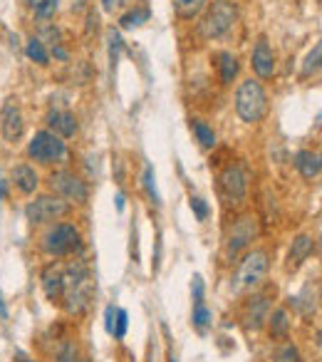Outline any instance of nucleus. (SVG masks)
<instances>
[{
  "mask_svg": "<svg viewBox=\"0 0 322 362\" xmlns=\"http://www.w3.org/2000/svg\"><path fill=\"white\" fill-rule=\"evenodd\" d=\"M94 296V283L89 268L85 261H75V263L62 266V298L65 301L67 313H85L87 305L92 303Z\"/></svg>",
  "mask_w": 322,
  "mask_h": 362,
  "instance_id": "1",
  "label": "nucleus"
},
{
  "mask_svg": "<svg viewBox=\"0 0 322 362\" xmlns=\"http://www.w3.org/2000/svg\"><path fill=\"white\" fill-rule=\"evenodd\" d=\"M235 115L246 124H258L268 115V92L261 80H243L235 89Z\"/></svg>",
  "mask_w": 322,
  "mask_h": 362,
  "instance_id": "2",
  "label": "nucleus"
},
{
  "mask_svg": "<svg viewBox=\"0 0 322 362\" xmlns=\"http://www.w3.org/2000/svg\"><path fill=\"white\" fill-rule=\"evenodd\" d=\"M235 17H238V8L233 0H213L198 22V33L206 40H219L233 30Z\"/></svg>",
  "mask_w": 322,
  "mask_h": 362,
  "instance_id": "3",
  "label": "nucleus"
},
{
  "mask_svg": "<svg viewBox=\"0 0 322 362\" xmlns=\"http://www.w3.org/2000/svg\"><path fill=\"white\" fill-rule=\"evenodd\" d=\"M43 248L47 256L55 258H65V256H75V253L82 251V236H80V229L75 224H55L52 229L45 233Z\"/></svg>",
  "mask_w": 322,
  "mask_h": 362,
  "instance_id": "4",
  "label": "nucleus"
},
{
  "mask_svg": "<svg viewBox=\"0 0 322 362\" xmlns=\"http://www.w3.org/2000/svg\"><path fill=\"white\" fill-rule=\"evenodd\" d=\"M28 157L38 164H55V161H65L67 159V144L62 137H57L55 132L50 129H40L33 134L28 144Z\"/></svg>",
  "mask_w": 322,
  "mask_h": 362,
  "instance_id": "5",
  "label": "nucleus"
},
{
  "mask_svg": "<svg viewBox=\"0 0 322 362\" xmlns=\"http://www.w3.org/2000/svg\"><path fill=\"white\" fill-rule=\"evenodd\" d=\"M268 268H270V261H268L265 251H253L248 253L238 266V273L233 278V291L235 293H246L258 288L265 280Z\"/></svg>",
  "mask_w": 322,
  "mask_h": 362,
  "instance_id": "6",
  "label": "nucleus"
},
{
  "mask_svg": "<svg viewBox=\"0 0 322 362\" xmlns=\"http://www.w3.org/2000/svg\"><path fill=\"white\" fill-rule=\"evenodd\" d=\"M70 209V201H65L62 196L45 194V196H38L35 201H30L25 206V216H28L30 224H47V221H57L62 216H67Z\"/></svg>",
  "mask_w": 322,
  "mask_h": 362,
  "instance_id": "7",
  "label": "nucleus"
},
{
  "mask_svg": "<svg viewBox=\"0 0 322 362\" xmlns=\"http://www.w3.org/2000/svg\"><path fill=\"white\" fill-rule=\"evenodd\" d=\"M50 187L57 196H62L70 203H87L89 187L82 176H77L75 171H55L50 176Z\"/></svg>",
  "mask_w": 322,
  "mask_h": 362,
  "instance_id": "8",
  "label": "nucleus"
},
{
  "mask_svg": "<svg viewBox=\"0 0 322 362\" xmlns=\"http://www.w3.org/2000/svg\"><path fill=\"white\" fill-rule=\"evenodd\" d=\"M219 187L228 201L240 203L248 194V171L243 164H228L219 176Z\"/></svg>",
  "mask_w": 322,
  "mask_h": 362,
  "instance_id": "9",
  "label": "nucleus"
},
{
  "mask_svg": "<svg viewBox=\"0 0 322 362\" xmlns=\"http://www.w3.org/2000/svg\"><path fill=\"white\" fill-rule=\"evenodd\" d=\"M0 134L8 144L20 142L22 134H25V117H22L17 99H8L0 110Z\"/></svg>",
  "mask_w": 322,
  "mask_h": 362,
  "instance_id": "10",
  "label": "nucleus"
},
{
  "mask_svg": "<svg viewBox=\"0 0 322 362\" xmlns=\"http://www.w3.org/2000/svg\"><path fill=\"white\" fill-rule=\"evenodd\" d=\"M256 233H258L256 219H253V216H240V219L233 224V229H230L228 238H226V253H228L230 258H235L243 248L251 246Z\"/></svg>",
  "mask_w": 322,
  "mask_h": 362,
  "instance_id": "11",
  "label": "nucleus"
},
{
  "mask_svg": "<svg viewBox=\"0 0 322 362\" xmlns=\"http://www.w3.org/2000/svg\"><path fill=\"white\" fill-rule=\"evenodd\" d=\"M251 65H253V72H256L261 80H273L275 77V50L270 48L268 38H263V35L256 40Z\"/></svg>",
  "mask_w": 322,
  "mask_h": 362,
  "instance_id": "12",
  "label": "nucleus"
},
{
  "mask_svg": "<svg viewBox=\"0 0 322 362\" xmlns=\"http://www.w3.org/2000/svg\"><path fill=\"white\" fill-rule=\"evenodd\" d=\"M268 315H270V298L265 293H256L251 301L246 303V310H243V320H246L248 330H261L265 325Z\"/></svg>",
  "mask_w": 322,
  "mask_h": 362,
  "instance_id": "13",
  "label": "nucleus"
},
{
  "mask_svg": "<svg viewBox=\"0 0 322 362\" xmlns=\"http://www.w3.org/2000/svg\"><path fill=\"white\" fill-rule=\"evenodd\" d=\"M13 184H15L20 194L30 196V194L38 191L40 176H38V171H35L30 164H17V166H13Z\"/></svg>",
  "mask_w": 322,
  "mask_h": 362,
  "instance_id": "14",
  "label": "nucleus"
},
{
  "mask_svg": "<svg viewBox=\"0 0 322 362\" xmlns=\"http://www.w3.org/2000/svg\"><path fill=\"white\" fill-rule=\"evenodd\" d=\"M213 60H216V70H219V77H221V85H233V80L238 77V57L230 52V50H221V52H216L213 55Z\"/></svg>",
  "mask_w": 322,
  "mask_h": 362,
  "instance_id": "15",
  "label": "nucleus"
},
{
  "mask_svg": "<svg viewBox=\"0 0 322 362\" xmlns=\"http://www.w3.org/2000/svg\"><path fill=\"white\" fill-rule=\"evenodd\" d=\"M43 291L52 303L62 298V263H50L43 270Z\"/></svg>",
  "mask_w": 322,
  "mask_h": 362,
  "instance_id": "16",
  "label": "nucleus"
},
{
  "mask_svg": "<svg viewBox=\"0 0 322 362\" xmlns=\"http://www.w3.org/2000/svg\"><path fill=\"white\" fill-rule=\"evenodd\" d=\"M295 169L300 171L302 179H317L322 171V161H320V154L317 152H307V149H302V152L295 154Z\"/></svg>",
  "mask_w": 322,
  "mask_h": 362,
  "instance_id": "17",
  "label": "nucleus"
},
{
  "mask_svg": "<svg viewBox=\"0 0 322 362\" xmlns=\"http://www.w3.org/2000/svg\"><path fill=\"white\" fill-rule=\"evenodd\" d=\"M47 124H50V132H55L57 137L62 139L75 137L77 132V120L72 112H52V115L47 117Z\"/></svg>",
  "mask_w": 322,
  "mask_h": 362,
  "instance_id": "18",
  "label": "nucleus"
},
{
  "mask_svg": "<svg viewBox=\"0 0 322 362\" xmlns=\"http://www.w3.org/2000/svg\"><path fill=\"white\" fill-rule=\"evenodd\" d=\"M312 248H315V241H312V236H298L293 241V246H290V253H288V268H300L302 263H305L307 258H310Z\"/></svg>",
  "mask_w": 322,
  "mask_h": 362,
  "instance_id": "19",
  "label": "nucleus"
},
{
  "mask_svg": "<svg viewBox=\"0 0 322 362\" xmlns=\"http://www.w3.org/2000/svg\"><path fill=\"white\" fill-rule=\"evenodd\" d=\"M265 323H268V328H270V338H278V340L288 338L290 318H288V310H285V307H278V310H273V313L268 315Z\"/></svg>",
  "mask_w": 322,
  "mask_h": 362,
  "instance_id": "20",
  "label": "nucleus"
},
{
  "mask_svg": "<svg viewBox=\"0 0 322 362\" xmlns=\"http://www.w3.org/2000/svg\"><path fill=\"white\" fill-rule=\"evenodd\" d=\"M208 0H174V8L179 13V17L184 20H193L196 15H201Z\"/></svg>",
  "mask_w": 322,
  "mask_h": 362,
  "instance_id": "21",
  "label": "nucleus"
},
{
  "mask_svg": "<svg viewBox=\"0 0 322 362\" xmlns=\"http://www.w3.org/2000/svg\"><path fill=\"white\" fill-rule=\"evenodd\" d=\"M149 8L147 6H139V8H134V10H129V13H124V15L119 17V25L124 30H134V28H139V25H144V22L149 20Z\"/></svg>",
  "mask_w": 322,
  "mask_h": 362,
  "instance_id": "22",
  "label": "nucleus"
},
{
  "mask_svg": "<svg viewBox=\"0 0 322 362\" xmlns=\"http://www.w3.org/2000/svg\"><path fill=\"white\" fill-rule=\"evenodd\" d=\"M191 129H193V134H196V139H198V144H201V147H206V149L216 147V132H213L211 126H208L203 120L193 117V120H191Z\"/></svg>",
  "mask_w": 322,
  "mask_h": 362,
  "instance_id": "23",
  "label": "nucleus"
},
{
  "mask_svg": "<svg viewBox=\"0 0 322 362\" xmlns=\"http://www.w3.org/2000/svg\"><path fill=\"white\" fill-rule=\"evenodd\" d=\"M25 55L30 57L33 62H38V65H47L50 62V52L47 48H45V43L40 38H30L28 45H25Z\"/></svg>",
  "mask_w": 322,
  "mask_h": 362,
  "instance_id": "24",
  "label": "nucleus"
},
{
  "mask_svg": "<svg viewBox=\"0 0 322 362\" xmlns=\"http://www.w3.org/2000/svg\"><path fill=\"white\" fill-rule=\"evenodd\" d=\"M211 310L206 307V303L203 301H196L193 303V313H191V323H193V328L198 330V333H206L208 330V325H211Z\"/></svg>",
  "mask_w": 322,
  "mask_h": 362,
  "instance_id": "25",
  "label": "nucleus"
},
{
  "mask_svg": "<svg viewBox=\"0 0 322 362\" xmlns=\"http://www.w3.org/2000/svg\"><path fill=\"white\" fill-rule=\"evenodd\" d=\"M142 184H144V189H147V194H149V198H152L154 206H161V196H159V191H156V179H154V166L152 164H147V169H144Z\"/></svg>",
  "mask_w": 322,
  "mask_h": 362,
  "instance_id": "26",
  "label": "nucleus"
},
{
  "mask_svg": "<svg viewBox=\"0 0 322 362\" xmlns=\"http://www.w3.org/2000/svg\"><path fill=\"white\" fill-rule=\"evenodd\" d=\"M126 328H129V315H126V310H122V307H117V320H115V338L117 340H122L126 335Z\"/></svg>",
  "mask_w": 322,
  "mask_h": 362,
  "instance_id": "27",
  "label": "nucleus"
},
{
  "mask_svg": "<svg viewBox=\"0 0 322 362\" xmlns=\"http://www.w3.org/2000/svg\"><path fill=\"white\" fill-rule=\"evenodd\" d=\"M191 211L196 214L198 221H206L208 214H211V209H208V203L203 201L201 196H191Z\"/></svg>",
  "mask_w": 322,
  "mask_h": 362,
  "instance_id": "28",
  "label": "nucleus"
},
{
  "mask_svg": "<svg viewBox=\"0 0 322 362\" xmlns=\"http://www.w3.org/2000/svg\"><path fill=\"white\" fill-rule=\"evenodd\" d=\"M119 52H122V38L115 28L110 30V57H112V65H117L119 60Z\"/></svg>",
  "mask_w": 322,
  "mask_h": 362,
  "instance_id": "29",
  "label": "nucleus"
},
{
  "mask_svg": "<svg viewBox=\"0 0 322 362\" xmlns=\"http://www.w3.org/2000/svg\"><path fill=\"white\" fill-rule=\"evenodd\" d=\"M320 52H322V48L320 45H315L312 52L307 55V60H305V75H312V72L320 70Z\"/></svg>",
  "mask_w": 322,
  "mask_h": 362,
  "instance_id": "30",
  "label": "nucleus"
},
{
  "mask_svg": "<svg viewBox=\"0 0 322 362\" xmlns=\"http://www.w3.org/2000/svg\"><path fill=\"white\" fill-rule=\"evenodd\" d=\"M57 10V0H45L43 6L35 8V15L40 17V20H47V17H52Z\"/></svg>",
  "mask_w": 322,
  "mask_h": 362,
  "instance_id": "31",
  "label": "nucleus"
},
{
  "mask_svg": "<svg viewBox=\"0 0 322 362\" xmlns=\"http://www.w3.org/2000/svg\"><path fill=\"white\" fill-rule=\"evenodd\" d=\"M115 320H117V307L115 305H107V310H104V328H107V333H115Z\"/></svg>",
  "mask_w": 322,
  "mask_h": 362,
  "instance_id": "32",
  "label": "nucleus"
},
{
  "mask_svg": "<svg viewBox=\"0 0 322 362\" xmlns=\"http://www.w3.org/2000/svg\"><path fill=\"white\" fill-rule=\"evenodd\" d=\"M280 362H300V355H298V350L293 345H288L280 352Z\"/></svg>",
  "mask_w": 322,
  "mask_h": 362,
  "instance_id": "33",
  "label": "nucleus"
},
{
  "mask_svg": "<svg viewBox=\"0 0 322 362\" xmlns=\"http://www.w3.org/2000/svg\"><path fill=\"white\" fill-rule=\"evenodd\" d=\"M191 293H193V301H203V280H201V275H193Z\"/></svg>",
  "mask_w": 322,
  "mask_h": 362,
  "instance_id": "34",
  "label": "nucleus"
},
{
  "mask_svg": "<svg viewBox=\"0 0 322 362\" xmlns=\"http://www.w3.org/2000/svg\"><path fill=\"white\" fill-rule=\"evenodd\" d=\"M124 6V0H102V8L107 13H115V10H119V8Z\"/></svg>",
  "mask_w": 322,
  "mask_h": 362,
  "instance_id": "35",
  "label": "nucleus"
},
{
  "mask_svg": "<svg viewBox=\"0 0 322 362\" xmlns=\"http://www.w3.org/2000/svg\"><path fill=\"white\" fill-rule=\"evenodd\" d=\"M117 211H124V196H117Z\"/></svg>",
  "mask_w": 322,
  "mask_h": 362,
  "instance_id": "36",
  "label": "nucleus"
},
{
  "mask_svg": "<svg viewBox=\"0 0 322 362\" xmlns=\"http://www.w3.org/2000/svg\"><path fill=\"white\" fill-rule=\"evenodd\" d=\"M25 3H28V6H30V8H33V10H35V8H38V6H43L45 0H25Z\"/></svg>",
  "mask_w": 322,
  "mask_h": 362,
  "instance_id": "37",
  "label": "nucleus"
},
{
  "mask_svg": "<svg viewBox=\"0 0 322 362\" xmlns=\"http://www.w3.org/2000/svg\"><path fill=\"white\" fill-rule=\"evenodd\" d=\"M15 362H35V360H30L28 355H17V360Z\"/></svg>",
  "mask_w": 322,
  "mask_h": 362,
  "instance_id": "38",
  "label": "nucleus"
},
{
  "mask_svg": "<svg viewBox=\"0 0 322 362\" xmlns=\"http://www.w3.org/2000/svg\"><path fill=\"white\" fill-rule=\"evenodd\" d=\"M0 198H3V187H0Z\"/></svg>",
  "mask_w": 322,
  "mask_h": 362,
  "instance_id": "39",
  "label": "nucleus"
},
{
  "mask_svg": "<svg viewBox=\"0 0 322 362\" xmlns=\"http://www.w3.org/2000/svg\"><path fill=\"white\" fill-rule=\"evenodd\" d=\"M75 362H87V360H75Z\"/></svg>",
  "mask_w": 322,
  "mask_h": 362,
  "instance_id": "40",
  "label": "nucleus"
}]
</instances>
